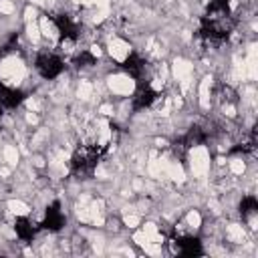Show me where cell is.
<instances>
[{
  "label": "cell",
  "instance_id": "obj_1",
  "mask_svg": "<svg viewBox=\"0 0 258 258\" xmlns=\"http://www.w3.org/2000/svg\"><path fill=\"white\" fill-rule=\"evenodd\" d=\"M105 153V145L101 143H83L75 149L71 157V171L79 177H87L95 171L99 159Z\"/></svg>",
  "mask_w": 258,
  "mask_h": 258
},
{
  "label": "cell",
  "instance_id": "obj_2",
  "mask_svg": "<svg viewBox=\"0 0 258 258\" xmlns=\"http://www.w3.org/2000/svg\"><path fill=\"white\" fill-rule=\"evenodd\" d=\"M34 67H36V71H38V75H40L42 79H56V77L62 73L64 62H62V58H60L56 52H52V50H42V52L36 54Z\"/></svg>",
  "mask_w": 258,
  "mask_h": 258
},
{
  "label": "cell",
  "instance_id": "obj_3",
  "mask_svg": "<svg viewBox=\"0 0 258 258\" xmlns=\"http://www.w3.org/2000/svg\"><path fill=\"white\" fill-rule=\"evenodd\" d=\"M157 99H159V93L149 83H139V87H137L131 103H133V109L135 111H141V109H149Z\"/></svg>",
  "mask_w": 258,
  "mask_h": 258
},
{
  "label": "cell",
  "instance_id": "obj_4",
  "mask_svg": "<svg viewBox=\"0 0 258 258\" xmlns=\"http://www.w3.org/2000/svg\"><path fill=\"white\" fill-rule=\"evenodd\" d=\"M123 71L129 75V77H133L135 81H143L145 77H147V62H145V58L141 56V54H137V52H129L127 56H125V60H123Z\"/></svg>",
  "mask_w": 258,
  "mask_h": 258
},
{
  "label": "cell",
  "instance_id": "obj_5",
  "mask_svg": "<svg viewBox=\"0 0 258 258\" xmlns=\"http://www.w3.org/2000/svg\"><path fill=\"white\" fill-rule=\"evenodd\" d=\"M171 248L179 256H200L202 254V242L191 236H177L171 240Z\"/></svg>",
  "mask_w": 258,
  "mask_h": 258
},
{
  "label": "cell",
  "instance_id": "obj_6",
  "mask_svg": "<svg viewBox=\"0 0 258 258\" xmlns=\"http://www.w3.org/2000/svg\"><path fill=\"white\" fill-rule=\"evenodd\" d=\"M22 101H24L22 91H18L16 87H8V85L0 83V105L4 109H16Z\"/></svg>",
  "mask_w": 258,
  "mask_h": 258
},
{
  "label": "cell",
  "instance_id": "obj_7",
  "mask_svg": "<svg viewBox=\"0 0 258 258\" xmlns=\"http://www.w3.org/2000/svg\"><path fill=\"white\" fill-rule=\"evenodd\" d=\"M62 226H64V216H62V212H60L58 202H54V204L46 210V214H44V220H42L40 228L50 230V232H56V230H60Z\"/></svg>",
  "mask_w": 258,
  "mask_h": 258
},
{
  "label": "cell",
  "instance_id": "obj_8",
  "mask_svg": "<svg viewBox=\"0 0 258 258\" xmlns=\"http://www.w3.org/2000/svg\"><path fill=\"white\" fill-rule=\"evenodd\" d=\"M38 228H40V226H34V222H32L30 218H24V216L16 218V222H14V232H16V236H18L22 242H30V240L36 236Z\"/></svg>",
  "mask_w": 258,
  "mask_h": 258
},
{
  "label": "cell",
  "instance_id": "obj_9",
  "mask_svg": "<svg viewBox=\"0 0 258 258\" xmlns=\"http://www.w3.org/2000/svg\"><path fill=\"white\" fill-rule=\"evenodd\" d=\"M256 210H258L256 198H254V196H244L242 202H240V214H242V218H244V220L254 218V216H256Z\"/></svg>",
  "mask_w": 258,
  "mask_h": 258
},
{
  "label": "cell",
  "instance_id": "obj_10",
  "mask_svg": "<svg viewBox=\"0 0 258 258\" xmlns=\"http://www.w3.org/2000/svg\"><path fill=\"white\" fill-rule=\"evenodd\" d=\"M2 115H4V107L0 105V119H2Z\"/></svg>",
  "mask_w": 258,
  "mask_h": 258
}]
</instances>
